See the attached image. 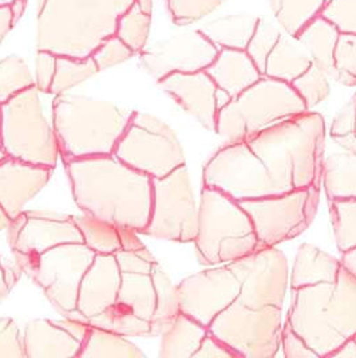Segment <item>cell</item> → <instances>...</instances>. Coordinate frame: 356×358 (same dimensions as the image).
Returning a JSON list of instances; mask_svg holds the SVG:
<instances>
[{
	"instance_id": "25",
	"label": "cell",
	"mask_w": 356,
	"mask_h": 358,
	"mask_svg": "<svg viewBox=\"0 0 356 358\" xmlns=\"http://www.w3.org/2000/svg\"><path fill=\"white\" fill-rule=\"evenodd\" d=\"M311 64L307 51L299 41L284 31L267 58L262 76L291 83L303 74Z\"/></svg>"
},
{
	"instance_id": "2",
	"label": "cell",
	"mask_w": 356,
	"mask_h": 358,
	"mask_svg": "<svg viewBox=\"0 0 356 358\" xmlns=\"http://www.w3.org/2000/svg\"><path fill=\"white\" fill-rule=\"evenodd\" d=\"M325 124L313 112L296 115L245 138L276 194L322 184Z\"/></svg>"
},
{
	"instance_id": "4",
	"label": "cell",
	"mask_w": 356,
	"mask_h": 358,
	"mask_svg": "<svg viewBox=\"0 0 356 358\" xmlns=\"http://www.w3.org/2000/svg\"><path fill=\"white\" fill-rule=\"evenodd\" d=\"M293 292L287 322L318 357L331 355L356 334V279L346 268L329 283Z\"/></svg>"
},
{
	"instance_id": "55",
	"label": "cell",
	"mask_w": 356,
	"mask_h": 358,
	"mask_svg": "<svg viewBox=\"0 0 356 358\" xmlns=\"http://www.w3.org/2000/svg\"><path fill=\"white\" fill-rule=\"evenodd\" d=\"M341 267L346 268L356 279V245L341 252Z\"/></svg>"
},
{
	"instance_id": "49",
	"label": "cell",
	"mask_w": 356,
	"mask_h": 358,
	"mask_svg": "<svg viewBox=\"0 0 356 358\" xmlns=\"http://www.w3.org/2000/svg\"><path fill=\"white\" fill-rule=\"evenodd\" d=\"M193 358H237V355L208 331Z\"/></svg>"
},
{
	"instance_id": "20",
	"label": "cell",
	"mask_w": 356,
	"mask_h": 358,
	"mask_svg": "<svg viewBox=\"0 0 356 358\" xmlns=\"http://www.w3.org/2000/svg\"><path fill=\"white\" fill-rule=\"evenodd\" d=\"M66 243H83L81 231L74 216L51 212L27 211L17 243L11 248L30 257H36L52 247Z\"/></svg>"
},
{
	"instance_id": "48",
	"label": "cell",
	"mask_w": 356,
	"mask_h": 358,
	"mask_svg": "<svg viewBox=\"0 0 356 358\" xmlns=\"http://www.w3.org/2000/svg\"><path fill=\"white\" fill-rule=\"evenodd\" d=\"M57 70V55L46 51L38 50L35 62V87L42 93H50V87L55 77Z\"/></svg>"
},
{
	"instance_id": "39",
	"label": "cell",
	"mask_w": 356,
	"mask_h": 358,
	"mask_svg": "<svg viewBox=\"0 0 356 358\" xmlns=\"http://www.w3.org/2000/svg\"><path fill=\"white\" fill-rule=\"evenodd\" d=\"M293 90L302 98L308 110L328 97L329 83L328 77L322 69L311 64L307 70L291 82Z\"/></svg>"
},
{
	"instance_id": "21",
	"label": "cell",
	"mask_w": 356,
	"mask_h": 358,
	"mask_svg": "<svg viewBox=\"0 0 356 358\" xmlns=\"http://www.w3.org/2000/svg\"><path fill=\"white\" fill-rule=\"evenodd\" d=\"M52 171L13 157L0 162V206L10 219L19 216L34 196L47 185Z\"/></svg>"
},
{
	"instance_id": "42",
	"label": "cell",
	"mask_w": 356,
	"mask_h": 358,
	"mask_svg": "<svg viewBox=\"0 0 356 358\" xmlns=\"http://www.w3.org/2000/svg\"><path fill=\"white\" fill-rule=\"evenodd\" d=\"M225 0H166L168 10L178 26L191 24L209 15Z\"/></svg>"
},
{
	"instance_id": "58",
	"label": "cell",
	"mask_w": 356,
	"mask_h": 358,
	"mask_svg": "<svg viewBox=\"0 0 356 358\" xmlns=\"http://www.w3.org/2000/svg\"><path fill=\"white\" fill-rule=\"evenodd\" d=\"M10 220H11V219L8 217V215L3 210V207L0 206V231H3V229L7 228Z\"/></svg>"
},
{
	"instance_id": "22",
	"label": "cell",
	"mask_w": 356,
	"mask_h": 358,
	"mask_svg": "<svg viewBox=\"0 0 356 358\" xmlns=\"http://www.w3.org/2000/svg\"><path fill=\"white\" fill-rule=\"evenodd\" d=\"M205 71L228 99L239 96L262 77L245 50L220 49Z\"/></svg>"
},
{
	"instance_id": "57",
	"label": "cell",
	"mask_w": 356,
	"mask_h": 358,
	"mask_svg": "<svg viewBox=\"0 0 356 358\" xmlns=\"http://www.w3.org/2000/svg\"><path fill=\"white\" fill-rule=\"evenodd\" d=\"M339 147L346 149L348 153H353L356 155V134L354 133H350V134H346V136H341V137H336V138H332Z\"/></svg>"
},
{
	"instance_id": "6",
	"label": "cell",
	"mask_w": 356,
	"mask_h": 358,
	"mask_svg": "<svg viewBox=\"0 0 356 358\" xmlns=\"http://www.w3.org/2000/svg\"><path fill=\"white\" fill-rule=\"evenodd\" d=\"M195 245L198 259L211 266L239 261L259 250L252 220L242 204L205 185L200 199Z\"/></svg>"
},
{
	"instance_id": "3",
	"label": "cell",
	"mask_w": 356,
	"mask_h": 358,
	"mask_svg": "<svg viewBox=\"0 0 356 358\" xmlns=\"http://www.w3.org/2000/svg\"><path fill=\"white\" fill-rule=\"evenodd\" d=\"M135 0H39L36 48L71 58L91 57L117 31Z\"/></svg>"
},
{
	"instance_id": "1",
	"label": "cell",
	"mask_w": 356,
	"mask_h": 358,
	"mask_svg": "<svg viewBox=\"0 0 356 358\" xmlns=\"http://www.w3.org/2000/svg\"><path fill=\"white\" fill-rule=\"evenodd\" d=\"M66 172L77 206L87 215L129 227L145 229L153 200V179L122 163L114 155L67 160Z\"/></svg>"
},
{
	"instance_id": "61",
	"label": "cell",
	"mask_w": 356,
	"mask_h": 358,
	"mask_svg": "<svg viewBox=\"0 0 356 358\" xmlns=\"http://www.w3.org/2000/svg\"><path fill=\"white\" fill-rule=\"evenodd\" d=\"M4 157H7V156H6L4 150H3V147H1V140H0V162H1Z\"/></svg>"
},
{
	"instance_id": "38",
	"label": "cell",
	"mask_w": 356,
	"mask_h": 358,
	"mask_svg": "<svg viewBox=\"0 0 356 358\" xmlns=\"http://www.w3.org/2000/svg\"><path fill=\"white\" fill-rule=\"evenodd\" d=\"M329 203L336 245L340 252H344L356 245V199H339Z\"/></svg>"
},
{
	"instance_id": "28",
	"label": "cell",
	"mask_w": 356,
	"mask_h": 358,
	"mask_svg": "<svg viewBox=\"0 0 356 358\" xmlns=\"http://www.w3.org/2000/svg\"><path fill=\"white\" fill-rule=\"evenodd\" d=\"M156 301V286L151 273H121L118 303L133 310L140 318L151 322Z\"/></svg>"
},
{
	"instance_id": "24",
	"label": "cell",
	"mask_w": 356,
	"mask_h": 358,
	"mask_svg": "<svg viewBox=\"0 0 356 358\" xmlns=\"http://www.w3.org/2000/svg\"><path fill=\"white\" fill-rule=\"evenodd\" d=\"M341 268V263L332 255L315 245H300L295 258L291 274L292 290L334 282Z\"/></svg>"
},
{
	"instance_id": "56",
	"label": "cell",
	"mask_w": 356,
	"mask_h": 358,
	"mask_svg": "<svg viewBox=\"0 0 356 358\" xmlns=\"http://www.w3.org/2000/svg\"><path fill=\"white\" fill-rule=\"evenodd\" d=\"M331 358H356V343L353 338L344 342L340 348H338Z\"/></svg>"
},
{
	"instance_id": "10",
	"label": "cell",
	"mask_w": 356,
	"mask_h": 358,
	"mask_svg": "<svg viewBox=\"0 0 356 358\" xmlns=\"http://www.w3.org/2000/svg\"><path fill=\"white\" fill-rule=\"evenodd\" d=\"M23 273L33 278L51 303L64 314L77 310L82 278L96 258V252L84 243H66L30 257L13 252Z\"/></svg>"
},
{
	"instance_id": "41",
	"label": "cell",
	"mask_w": 356,
	"mask_h": 358,
	"mask_svg": "<svg viewBox=\"0 0 356 358\" xmlns=\"http://www.w3.org/2000/svg\"><path fill=\"white\" fill-rule=\"evenodd\" d=\"M335 80L346 86H356V35L340 33L335 54Z\"/></svg>"
},
{
	"instance_id": "32",
	"label": "cell",
	"mask_w": 356,
	"mask_h": 358,
	"mask_svg": "<svg viewBox=\"0 0 356 358\" xmlns=\"http://www.w3.org/2000/svg\"><path fill=\"white\" fill-rule=\"evenodd\" d=\"M89 326L99 327L124 337L151 336V325L149 321L140 318L133 310L115 302L113 306L99 313L96 317L83 320Z\"/></svg>"
},
{
	"instance_id": "60",
	"label": "cell",
	"mask_w": 356,
	"mask_h": 358,
	"mask_svg": "<svg viewBox=\"0 0 356 358\" xmlns=\"http://www.w3.org/2000/svg\"><path fill=\"white\" fill-rule=\"evenodd\" d=\"M17 0H0V6H13Z\"/></svg>"
},
{
	"instance_id": "36",
	"label": "cell",
	"mask_w": 356,
	"mask_h": 358,
	"mask_svg": "<svg viewBox=\"0 0 356 358\" xmlns=\"http://www.w3.org/2000/svg\"><path fill=\"white\" fill-rule=\"evenodd\" d=\"M151 14L145 13L135 1L129 10L119 17L115 35L125 43L134 54H140L146 48Z\"/></svg>"
},
{
	"instance_id": "8",
	"label": "cell",
	"mask_w": 356,
	"mask_h": 358,
	"mask_svg": "<svg viewBox=\"0 0 356 358\" xmlns=\"http://www.w3.org/2000/svg\"><path fill=\"white\" fill-rule=\"evenodd\" d=\"M0 140L7 157L54 169L59 145L33 86L0 103Z\"/></svg>"
},
{
	"instance_id": "47",
	"label": "cell",
	"mask_w": 356,
	"mask_h": 358,
	"mask_svg": "<svg viewBox=\"0 0 356 358\" xmlns=\"http://www.w3.org/2000/svg\"><path fill=\"white\" fill-rule=\"evenodd\" d=\"M280 348L283 355L287 358H316L318 355L309 348L306 340L297 334L292 326L285 321L281 330V342Z\"/></svg>"
},
{
	"instance_id": "29",
	"label": "cell",
	"mask_w": 356,
	"mask_h": 358,
	"mask_svg": "<svg viewBox=\"0 0 356 358\" xmlns=\"http://www.w3.org/2000/svg\"><path fill=\"white\" fill-rule=\"evenodd\" d=\"M324 189L329 201L356 199V155L336 153L323 162Z\"/></svg>"
},
{
	"instance_id": "63",
	"label": "cell",
	"mask_w": 356,
	"mask_h": 358,
	"mask_svg": "<svg viewBox=\"0 0 356 358\" xmlns=\"http://www.w3.org/2000/svg\"><path fill=\"white\" fill-rule=\"evenodd\" d=\"M353 340H354V341H355V343H356V334H355V336H354V337H353Z\"/></svg>"
},
{
	"instance_id": "37",
	"label": "cell",
	"mask_w": 356,
	"mask_h": 358,
	"mask_svg": "<svg viewBox=\"0 0 356 358\" xmlns=\"http://www.w3.org/2000/svg\"><path fill=\"white\" fill-rule=\"evenodd\" d=\"M33 86L35 80L29 66L20 57L10 55L0 61V103Z\"/></svg>"
},
{
	"instance_id": "12",
	"label": "cell",
	"mask_w": 356,
	"mask_h": 358,
	"mask_svg": "<svg viewBox=\"0 0 356 358\" xmlns=\"http://www.w3.org/2000/svg\"><path fill=\"white\" fill-rule=\"evenodd\" d=\"M319 197L320 184H315L239 203L252 220L260 250L276 247L304 232L315 217Z\"/></svg>"
},
{
	"instance_id": "53",
	"label": "cell",
	"mask_w": 356,
	"mask_h": 358,
	"mask_svg": "<svg viewBox=\"0 0 356 358\" xmlns=\"http://www.w3.org/2000/svg\"><path fill=\"white\" fill-rule=\"evenodd\" d=\"M15 26L11 6H0V45L4 36Z\"/></svg>"
},
{
	"instance_id": "43",
	"label": "cell",
	"mask_w": 356,
	"mask_h": 358,
	"mask_svg": "<svg viewBox=\"0 0 356 358\" xmlns=\"http://www.w3.org/2000/svg\"><path fill=\"white\" fill-rule=\"evenodd\" d=\"M340 33L356 35V0H327L320 14Z\"/></svg>"
},
{
	"instance_id": "46",
	"label": "cell",
	"mask_w": 356,
	"mask_h": 358,
	"mask_svg": "<svg viewBox=\"0 0 356 358\" xmlns=\"http://www.w3.org/2000/svg\"><path fill=\"white\" fill-rule=\"evenodd\" d=\"M121 273H151L154 263H157L151 252L144 247L137 251L119 250L114 254Z\"/></svg>"
},
{
	"instance_id": "59",
	"label": "cell",
	"mask_w": 356,
	"mask_h": 358,
	"mask_svg": "<svg viewBox=\"0 0 356 358\" xmlns=\"http://www.w3.org/2000/svg\"><path fill=\"white\" fill-rule=\"evenodd\" d=\"M140 7L147 13V14H151V10H153V0H135Z\"/></svg>"
},
{
	"instance_id": "62",
	"label": "cell",
	"mask_w": 356,
	"mask_h": 358,
	"mask_svg": "<svg viewBox=\"0 0 356 358\" xmlns=\"http://www.w3.org/2000/svg\"><path fill=\"white\" fill-rule=\"evenodd\" d=\"M353 99H354V105H355V134H356V94H355V96H354V98H353Z\"/></svg>"
},
{
	"instance_id": "26",
	"label": "cell",
	"mask_w": 356,
	"mask_h": 358,
	"mask_svg": "<svg viewBox=\"0 0 356 358\" xmlns=\"http://www.w3.org/2000/svg\"><path fill=\"white\" fill-rule=\"evenodd\" d=\"M208 331L207 326L179 311L172 325L162 333L160 357H193Z\"/></svg>"
},
{
	"instance_id": "45",
	"label": "cell",
	"mask_w": 356,
	"mask_h": 358,
	"mask_svg": "<svg viewBox=\"0 0 356 358\" xmlns=\"http://www.w3.org/2000/svg\"><path fill=\"white\" fill-rule=\"evenodd\" d=\"M0 357H26L23 337H20L17 322L11 318H0Z\"/></svg>"
},
{
	"instance_id": "30",
	"label": "cell",
	"mask_w": 356,
	"mask_h": 358,
	"mask_svg": "<svg viewBox=\"0 0 356 358\" xmlns=\"http://www.w3.org/2000/svg\"><path fill=\"white\" fill-rule=\"evenodd\" d=\"M80 358H144L145 353L126 337L90 326Z\"/></svg>"
},
{
	"instance_id": "7",
	"label": "cell",
	"mask_w": 356,
	"mask_h": 358,
	"mask_svg": "<svg viewBox=\"0 0 356 358\" xmlns=\"http://www.w3.org/2000/svg\"><path fill=\"white\" fill-rule=\"evenodd\" d=\"M308 112L291 83L262 76L218 109L216 133L228 143L245 140Z\"/></svg>"
},
{
	"instance_id": "9",
	"label": "cell",
	"mask_w": 356,
	"mask_h": 358,
	"mask_svg": "<svg viewBox=\"0 0 356 358\" xmlns=\"http://www.w3.org/2000/svg\"><path fill=\"white\" fill-rule=\"evenodd\" d=\"M283 308L235 301L208 326L237 357H275L281 342Z\"/></svg>"
},
{
	"instance_id": "35",
	"label": "cell",
	"mask_w": 356,
	"mask_h": 358,
	"mask_svg": "<svg viewBox=\"0 0 356 358\" xmlns=\"http://www.w3.org/2000/svg\"><path fill=\"white\" fill-rule=\"evenodd\" d=\"M98 67L91 57L87 58H71L65 55H57V70L50 93L59 96L81 82L91 78L97 74Z\"/></svg>"
},
{
	"instance_id": "31",
	"label": "cell",
	"mask_w": 356,
	"mask_h": 358,
	"mask_svg": "<svg viewBox=\"0 0 356 358\" xmlns=\"http://www.w3.org/2000/svg\"><path fill=\"white\" fill-rule=\"evenodd\" d=\"M151 277L156 286V311L153 315V320L150 322L151 325V336H160L177 317L179 313L178 305L177 286L172 283V280L166 275L161 266L154 263L151 270Z\"/></svg>"
},
{
	"instance_id": "50",
	"label": "cell",
	"mask_w": 356,
	"mask_h": 358,
	"mask_svg": "<svg viewBox=\"0 0 356 358\" xmlns=\"http://www.w3.org/2000/svg\"><path fill=\"white\" fill-rule=\"evenodd\" d=\"M355 131V105L351 99L346 106L341 108L338 115L335 117L331 127V137L336 138Z\"/></svg>"
},
{
	"instance_id": "17",
	"label": "cell",
	"mask_w": 356,
	"mask_h": 358,
	"mask_svg": "<svg viewBox=\"0 0 356 358\" xmlns=\"http://www.w3.org/2000/svg\"><path fill=\"white\" fill-rule=\"evenodd\" d=\"M90 326L66 317L64 321L34 320L23 334L26 358L78 357Z\"/></svg>"
},
{
	"instance_id": "15",
	"label": "cell",
	"mask_w": 356,
	"mask_h": 358,
	"mask_svg": "<svg viewBox=\"0 0 356 358\" xmlns=\"http://www.w3.org/2000/svg\"><path fill=\"white\" fill-rule=\"evenodd\" d=\"M242 279L237 301L251 305H275L283 308L288 286V262L276 247L260 248L243 259L232 262Z\"/></svg>"
},
{
	"instance_id": "16",
	"label": "cell",
	"mask_w": 356,
	"mask_h": 358,
	"mask_svg": "<svg viewBox=\"0 0 356 358\" xmlns=\"http://www.w3.org/2000/svg\"><path fill=\"white\" fill-rule=\"evenodd\" d=\"M220 49L198 30L173 35L140 52L141 64L157 81L173 73L205 70Z\"/></svg>"
},
{
	"instance_id": "51",
	"label": "cell",
	"mask_w": 356,
	"mask_h": 358,
	"mask_svg": "<svg viewBox=\"0 0 356 358\" xmlns=\"http://www.w3.org/2000/svg\"><path fill=\"white\" fill-rule=\"evenodd\" d=\"M22 274V268L15 263H10L0 257V302L11 292Z\"/></svg>"
},
{
	"instance_id": "52",
	"label": "cell",
	"mask_w": 356,
	"mask_h": 358,
	"mask_svg": "<svg viewBox=\"0 0 356 358\" xmlns=\"http://www.w3.org/2000/svg\"><path fill=\"white\" fill-rule=\"evenodd\" d=\"M119 241H121V247L125 251H137L144 248L145 245L140 241L138 232L135 229L129 227H117Z\"/></svg>"
},
{
	"instance_id": "34",
	"label": "cell",
	"mask_w": 356,
	"mask_h": 358,
	"mask_svg": "<svg viewBox=\"0 0 356 358\" xmlns=\"http://www.w3.org/2000/svg\"><path fill=\"white\" fill-rule=\"evenodd\" d=\"M327 0H271L276 20L280 27L292 36L318 17Z\"/></svg>"
},
{
	"instance_id": "19",
	"label": "cell",
	"mask_w": 356,
	"mask_h": 358,
	"mask_svg": "<svg viewBox=\"0 0 356 358\" xmlns=\"http://www.w3.org/2000/svg\"><path fill=\"white\" fill-rule=\"evenodd\" d=\"M121 287V270L115 255L97 254L82 278L77 310L66 317L74 320H89L113 306Z\"/></svg>"
},
{
	"instance_id": "44",
	"label": "cell",
	"mask_w": 356,
	"mask_h": 358,
	"mask_svg": "<svg viewBox=\"0 0 356 358\" xmlns=\"http://www.w3.org/2000/svg\"><path fill=\"white\" fill-rule=\"evenodd\" d=\"M134 55L133 50L128 45H125L115 34L105 39L94 52L91 54V58L94 59L98 70H106L109 67L119 65L125 61L130 59Z\"/></svg>"
},
{
	"instance_id": "27",
	"label": "cell",
	"mask_w": 356,
	"mask_h": 358,
	"mask_svg": "<svg viewBox=\"0 0 356 358\" xmlns=\"http://www.w3.org/2000/svg\"><path fill=\"white\" fill-rule=\"evenodd\" d=\"M258 22L259 17L249 14L227 15L202 24L198 31L218 49L245 50L256 30Z\"/></svg>"
},
{
	"instance_id": "13",
	"label": "cell",
	"mask_w": 356,
	"mask_h": 358,
	"mask_svg": "<svg viewBox=\"0 0 356 358\" xmlns=\"http://www.w3.org/2000/svg\"><path fill=\"white\" fill-rule=\"evenodd\" d=\"M197 222L198 208L186 165L153 179L150 219L141 234L172 242H195Z\"/></svg>"
},
{
	"instance_id": "14",
	"label": "cell",
	"mask_w": 356,
	"mask_h": 358,
	"mask_svg": "<svg viewBox=\"0 0 356 358\" xmlns=\"http://www.w3.org/2000/svg\"><path fill=\"white\" fill-rule=\"evenodd\" d=\"M242 279L235 268L216 267L185 278L177 286L179 311L204 326L212 321L240 295Z\"/></svg>"
},
{
	"instance_id": "54",
	"label": "cell",
	"mask_w": 356,
	"mask_h": 358,
	"mask_svg": "<svg viewBox=\"0 0 356 358\" xmlns=\"http://www.w3.org/2000/svg\"><path fill=\"white\" fill-rule=\"evenodd\" d=\"M26 222V212L23 211L15 219H11L8 226H7V235H8V243L10 247L13 248L17 243V236L20 234V229L23 227Z\"/></svg>"
},
{
	"instance_id": "40",
	"label": "cell",
	"mask_w": 356,
	"mask_h": 358,
	"mask_svg": "<svg viewBox=\"0 0 356 358\" xmlns=\"http://www.w3.org/2000/svg\"><path fill=\"white\" fill-rule=\"evenodd\" d=\"M280 35H281V31L275 23H272L267 17H259L256 30L252 35L245 51L248 52V55L251 57L253 64L259 69L261 76L264 73L267 58H268L269 52L275 48Z\"/></svg>"
},
{
	"instance_id": "23",
	"label": "cell",
	"mask_w": 356,
	"mask_h": 358,
	"mask_svg": "<svg viewBox=\"0 0 356 358\" xmlns=\"http://www.w3.org/2000/svg\"><path fill=\"white\" fill-rule=\"evenodd\" d=\"M340 31L322 15L313 17L295 36L307 51L311 62L322 69L328 78L335 80L334 54Z\"/></svg>"
},
{
	"instance_id": "18",
	"label": "cell",
	"mask_w": 356,
	"mask_h": 358,
	"mask_svg": "<svg viewBox=\"0 0 356 358\" xmlns=\"http://www.w3.org/2000/svg\"><path fill=\"white\" fill-rule=\"evenodd\" d=\"M158 83L205 129L216 131L217 114L221 108V92L205 70L195 73H173L162 78Z\"/></svg>"
},
{
	"instance_id": "11",
	"label": "cell",
	"mask_w": 356,
	"mask_h": 358,
	"mask_svg": "<svg viewBox=\"0 0 356 358\" xmlns=\"http://www.w3.org/2000/svg\"><path fill=\"white\" fill-rule=\"evenodd\" d=\"M114 156L122 163L160 179L185 165V155L176 133L154 115L133 112Z\"/></svg>"
},
{
	"instance_id": "5",
	"label": "cell",
	"mask_w": 356,
	"mask_h": 358,
	"mask_svg": "<svg viewBox=\"0 0 356 358\" xmlns=\"http://www.w3.org/2000/svg\"><path fill=\"white\" fill-rule=\"evenodd\" d=\"M131 110L78 94H59L52 102V127L62 162L114 155L129 125Z\"/></svg>"
},
{
	"instance_id": "33",
	"label": "cell",
	"mask_w": 356,
	"mask_h": 358,
	"mask_svg": "<svg viewBox=\"0 0 356 358\" xmlns=\"http://www.w3.org/2000/svg\"><path fill=\"white\" fill-rule=\"evenodd\" d=\"M74 220L81 231L83 243L96 254L114 255L122 250L117 226L84 212L74 216Z\"/></svg>"
}]
</instances>
